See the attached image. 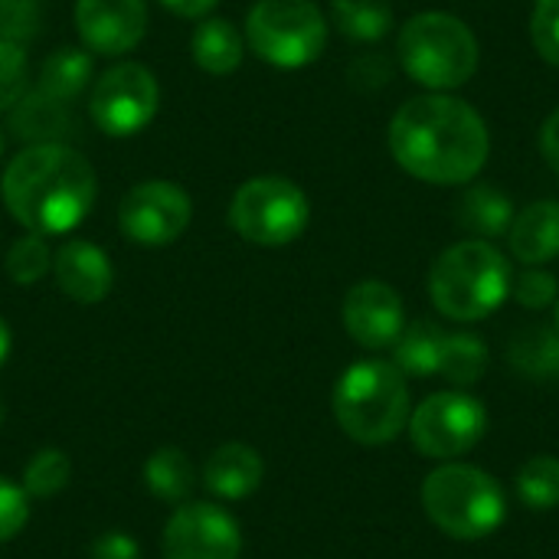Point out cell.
Instances as JSON below:
<instances>
[{
  "instance_id": "cell-1",
  "label": "cell",
  "mask_w": 559,
  "mask_h": 559,
  "mask_svg": "<svg viewBox=\"0 0 559 559\" xmlns=\"http://www.w3.org/2000/svg\"><path fill=\"white\" fill-rule=\"evenodd\" d=\"M390 151L409 177L436 187H459L485 170L491 134L468 102L429 92L409 98L393 115Z\"/></svg>"
},
{
  "instance_id": "cell-2",
  "label": "cell",
  "mask_w": 559,
  "mask_h": 559,
  "mask_svg": "<svg viewBox=\"0 0 559 559\" xmlns=\"http://www.w3.org/2000/svg\"><path fill=\"white\" fill-rule=\"evenodd\" d=\"M10 216L36 236L72 233L95 206V170L69 144H29L3 170Z\"/></svg>"
},
{
  "instance_id": "cell-3",
  "label": "cell",
  "mask_w": 559,
  "mask_h": 559,
  "mask_svg": "<svg viewBox=\"0 0 559 559\" xmlns=\"http://www.w3.org/2000/svg\"><path fill=\"white\" fill-rule=\"evenodd\" d=\"M334 419L360 445H386L409 423L406 373L386 360H360L334 386Z\"/></svg>"
},
{
  "instance_id": "cell-4",
  "label": "cell",
  "mask_w": 559,
  "mask_h": 559,
  "mask_svg": "<svg viewBox=\"0 0 559 559\" xmlns=\"http://www.w3.org/2000/svg\"><path fill=\"white\" fill-rule=\"evenodd\" d=\"M511 292V265L488 239H465L445 249L429 272V298L452 321L495 314Z\"/></svg>"
},
{
  "instance_id": "cell-5",
  "label": "cell",
  "mask_w": 559,
  "mask_h": 559,
  "mask_svg": "<svg viewBox=\"0 0 559 559\" xmlns=\"http://www.w3.org/2000/svg\"><path fill=\"white\" fill-rule=\"evenodd\" d=\"M423 508L445 537L472 544L491 537L504 524L508 498L495 475L475 465L445 462L426 475Z\"/></svg>"
},
{
  "instance_id": "cell-6",
  "label": "cell",
  "mask_w": 559,
  "mask_h": 559,
  "mask_svg": "<svg viewBox=\"0 0 559 559\" xmlns=\"http://www.w3.org/2000/svg\"><path fill=\"white\" fill-rule=\"evenodd\" d=\"M406 75L429 92H449L465 85L478 72V39L465 20L452 13H416L406 20L396 39Z\"/></svg>"
},
{
  "instance_id": "cell-7",
  "label": "cell",
  "mask_w": 559,
  "mask_h": 559,
  "mask_svg": "<svg viewBox=\"0 0 559 559\" xmlns=\"http://www.w3.org/2000/svg\"><path fill=\"white\" fill-rule=\"evenodd\" d=\"M252 52L278 69H301L328 46V20L314 0H259L246 16Z\"/></svg>"
},
{
  "instance_id": "cell-8",
  "label": "cell",
  "mask_w": 559,
  "mask_h": 559,
  "mask_svg": "<svg viewBox=\"0 0 559 559\" xmlns=\"http://www.w3.org/2000/svg\"><path fill=\"white\" fill-rule=\"evenodd\" d=\"M311 219L308 197L288 177H252L229 203V226L255 246H288Z\"/></svg>"
},
{
  "instance_id": "cell-9",
  "label": "cell",
  "mask_w": 559,
  "mask_h": 559,
  "mask_svg": "<svg viewBox=\"0 0 559 559\" xmlns=\"http://www.w3.org/2000/svg\"><path fill=\"white\" fill-rule=\"evenodd\" d=\"M488 429L485 406L459 390L432 393L409 413V439L426 459H459L472 452Z\"/></svg>"
},
{
  "instance_id": "cell-10",
  "label": "cell",
  "mask_w": 559,
  "mask_h": 559,
  "mask_svg": "<svg viewBox=\"0 0 559 559\" xmlns=\"http://www.w3.org/2000/svg\"><path fill=\"white\" fill-rule=\"evenodd\" d=\"M157 105H160V88L154 72L141 62H118L95 79L88 111L105 134L128 138L151 124Z\"/></svg>"
},
{
  "instance_id": "cell-11",
  "label": "cell",
  "mask_w": 559,
  "mask_h": 559,
  "mask_svg": "<svg viewBox=\"0 0 559 559\" xmlns=\"http://www.w3.org/2000/svg\"><path fill=\"white\" fill-rule=\"evenodd\" d=\"M190 216L193 203L187 190L170 180H144L118 206V226L138 246H170L183 236Z\"/></svg>"
},
{
  "instance_id": "cell-12",
  "label": "cell",
  "mask_w": 559,
  "mask_h": 559,
  "mask_svg": "<svg viewBox=\"0 0 559 559\" xmlns=\"http://www.w3.org/2000/svg\"><path fill=\"white\" fill-rule=\"evenodd\" d=\"M164 559H239L242 531L219 504H180L164 527Z\"/></svg>"
},
{
  "instance_id": "cell-13",
  "label": "cell",
  "mask_w": 559,
  "mask_h": 559,
  "mask_svg": "<svg viewBox=\"0 0 559 559\" xmlns=\"http://www.w3.org/2000/svg\"><path fill=\"white\" fill-rule=\"evenodd\" d=\"M344 328L367 350L393 347L406 328L403 298L396 295L393 285L367 278L354 285L344 298Z\"/></svg>"
},
{
  "instance_id": "cell-14",
  "label": "cell",
  "mask_w": 559,
  "mask_h": 559,
  "mask_svg": "<svg viewBox=\"0 0 559 559\" xmlns=\"http://www.w3.org/2000/svg\"><path fill=\"white\" fill-rule=\"evenodd\" d=\"M75 26L82 43L102 56H121L144 39V0H75Z\"/></svg>"
},
{
  "instance_id": "cell-15",
  "label": "cell",
  "mask_w": 559,
  "mask_h": 559,
  "mask_svg": "<svg viewBox=\"0 0 559 559\" xmlns=\"http://www.w3.org/2000/svg\"><path fill=\"white\" fill-rule=\"evenodd\" d=\"M52 275L62 295H69L79 305H98L111 292V278H115L105 249L85 239H72L56 252Z\"/></svg>"
},
{
  "instance_id": "cell-16",
  "label": "cell",
  "mask_w": 559,
  "mask_h": 559,
  "mask_svg": "<svg viewBox=\"0 0 559 559\" xmlns=\"http://www.w3.org/2000/svg\"><path fill=\"white\" fill-rule=\"evenodd\" d=\"M265 478V465L262 455L246 445V442H226L219 445L206 465H203V485L210 495L223 498V501H242L249 495L259 491Z\"/></svg>"
},
{
  "instance_id": "cell-17",
  "label": "cell",
  "mask_w": 559,
  "mask_h": 559,
  "mask_svg": "<svg viewBox=\"0 0 559 559\" xmlns=\"http://www.w3.org/2000/svg\"><path fill=\"white\" fill-rule=\"evenodd\" d=\"M511 252L524 265H544L559 255V203L557 200H537L514 213V223L508 229Z\"/></svg>"
},
{
  "instance_id": "cell-18",
  "label": "cell",
  "mask_w": 559,
  "mask_h": 559,
  "mask_svg": "<svg viewBox=\"0 0 559 559\" xmlns=\"http://www.w3.org/2000/svg\"><path fill=\"white\" fill-rule=\"evenodd\" d=\"M10 131L29 144H62L75 131V121H72L69 102H59L36 88V92H26L10 108Z\"/></svg>"
},
{
  "instance_id": "cell-19",
  "label": "cell",
  "mask_w": 559,
  "mask_h": 559,
  "mask_svg": "<svg viewBox=\"0 0 559 559\" xmlns=\"http://www.w3.org/2000/svg\"><path fill=\"white\" fill-rule=\"evenodd\" d=\"M455 219L481 239H495V236H508L511 223H514V203L511 197H504L498 187L491 183H475L462 193L459 206H455Z\"/></svg>"
},
{
  "instance_id": "cell-20",
  "label": "cell",
  "mask_w": 559,
  "mask_h": 559,
  "mask_svg": "<svg viewBox=\"0 0 559 559\" xmlns=\"http://www.w3.org/2000/svg\"><path fill=\"white\" fill-rule=\"evenodd\" d=\"M193 59L210 75H229L242 62V36L239 29L223 20L210 16L193 29Z\"/></svg>"
},
{
  "instance_id": "cell-21",
  "label": "cell",
  "mask_w": 559,
  "mask_h": 559,
  "mask_svg": "<svg viewBox=\"0 0 559 559\" xmlns=\"http://www.w3.org/2000/svg\"><path fill=\"white\" fill-rule=\"evenodd\" d=\"M144 485L154 498H160L167 504H183L197 488V472H193L187 452L167 445V449H157L144 462Z\"/></svg>"
},
{
  "instance_id": "cell-22",
  "label": "cell",
  "mask_w": 559,
  "mask_h": 559,
  "mask_svg": "<svg viewBox=\"0 0 559 559\" xmlns=\"http://www.w3.org/2000/svg\"><path fill=\"white\" fill-rule=\"evenodd\" d=\"M95 75V62L92 52L79 49V46H62L56 49L39 72V92L59 98V102H72L75 95L85 92V85Z\"/></svg>"
},
{
  "instance_id": "cell-23",
  "label": "cell",
  "mask_w": 559,
  "mask_h": 559,
  "mask_svg": "<svg viewBox=\"0 0 559 559\" xmlns=\"http://www.w3.org/2000/svg\"><path fill=\"white\" fill-rule=\"evenodd\" d=\"M445 331L432 321H416L403 328V334L393 344V364L406 377H432L439 373V354H442Z\"/></svg>"
},
{
  "instance_id": "cell-24",
  "label": "cell",
  "mask_w": 559,
  "mask_h": 559,
  "mask_svg": "<svg viewBox=\"0 0 559 559\" xmlns=\"http://www.w3.org/2000/svg\"><path fill=\"white\" fill-rule=\"evenodd\" d=\"M508 360L534 380H550L559 373V334L550 328H524L508 344Z\"/></svg>"
},
{
  "instance_id": "cell-25",
  "label": "cell",
  "mask_w": 559,
  "mask_h": 559,
  "mask_svg": "<svg viewBox=\"0 0 559 559\" xmlns=\"http://www.w3.org/2000/svg\"><path fill=\"white\" fill-rule=\"evenodd\" d=\"M334 26L357 43H377L393 29L390 0H331Z\"/></svg>"
},
{
  "instance_id": "cell-26",
  "label": "cell",
  "mask_w": 559,
  "mask_h": 559,
  "mask_svg": "<svg viewBox=\"0 0 559 559\" xmlns=\"http://www.w3.org/2000/svg\"><path fill=\"white\" fill-rule=\"evenodd\" d=\"M488 370V347L475 334H445L439 354V377L455 386H472Z\"/></svg>"
},
{
  "instance_id": "cell-27",
  "label": "cell",
  "mask_w": 559,
  "mask_h": 559,
  "mask_svg": "<svg viewBox=\"0 0 559 559\" xmlns=\"http://www.w3.org/2000/svg\"><path fill=\"white\" fill-rule=\"evenodd\" d=\"M518 498L531 511H554L559 504V459L534 455L518 472Z\"/></svg>"
},
{
  "instance_id": "cell-28",
  "label": "cell",
  "mask_w": 559,
  "mask_h": 559,
  "mask_svg": "<svg viewBox=\"0 0 559 559\" xmlns=\"http://www.w3.org/2000/svg\"><path fill=\"white\" fill-rule=\"evenodd\" d=\"M69 478H72V462H69V455L59 452V449H39V452L26 462L20 488L26 491V498H52V495L66 491Z\"/></svg>"
},
{
  "instance_id": "cell-29",
  "label": "cell",
  "mask_w": 559,
  "mask_h": 559,
  "mask_svg": "<svg viewBox=\"0 0 559 559\" xmlns=\"http://www.w3.org/2000/svg\"><path fill=\"white\" fill-rule=\"evenodd\" d=\"M49 269H52V252H49L46 239L36 233L20 236L7 252V275L16 285H36Z\"/></svg>"
},
{
  "instance_id": "cell-30",
  "label": "cell",
  "mask_w": 559,
  "mask_h": 559,
  "mask_svg": "<svg viewBox=\"0 0 559 559\" xmlns=\"http://www.w3.org/2000/svg\"><path fill=\"white\" fill-rule=\"evenodd\" d=\"M29 62L20 43L0 39V111L13 108L26 95Z\"/></svg>"
},
{
  "instance_id": "cell-31",
  "label": "cell",
  "mask_w": 559,
  "mask_h": 559,
  "mask_svg": "<svg viewBox=\"0 0 559 559\" xmlns=\"http://www.w3.org/2000/svg\"><path fill=\"white\" fill-rule=\"evenodd\" d=\"M531 36L537 52L559 69V0H537L531 16Z\"/></svg>"
},
{
  "instance_id": "cell-32",
  "label": "cell",
  "mask_w": 559,
  "mask_h": 559,
  "mask_svg": "<svg viewBox=\"0 0 559 559\" xmlns=\"http://www.w3.org/2000/svg\"><path fill=\"white\" fill-rule=\"evenodd\" d=\"M559 295L557 278L550 272H544L540 265H527V272H521L514 278V298L531 308V311H540L547 305H554Z\"/></svg>"
},
{
  "instance_id": "cell-33",
  "label": "cell",
  "mask_w": 559,
  "mask_h": 559,
  "mask_svg": "<svg viewBox=\"0 0 559 559\" xmlns=\"http://www.w3.org/2000/svg\"><path fill=\"white\" fill-rule=\"evenodd\" d=\"M29 521V498L10 478H0V544L13 540Z\"/></svg>"
},
{
  "instance_id": "cell-34",
  "label": "cell",
  "mask_w": 559,
  "mask_h": 559,
  "mask_svg": "<svg viewBox=\"0 0 559 559\" xmlns=\"http://www.w3.org/2000/svg\"><path fill=\"white\" fill-rule=\"evenodd\" d=\"M36 29V0H0V39L16 43Z\"/></svg>"
},
{
  "instance_id": "cell-35",
  "label": "cell",
  "mask_w": 559,
  "mask_h": 559,
  "mask_svg": "<svg viewBox=\"0 0 559 559\" xmlns=\"http://www.w3.org/2000/svg\"><path fill=\"white\" fill-rule=\"evenodd\" d=\"M88 559H144L138 540L131 534H121V531H111V534H102L92 550H88Z\"/></svg>"
},
{
  "instance_id": "cell-36",
  "label": "cell",
  "mask_w": 559,
  "mask_h": 559,
  "mask_svg": "<svg viewBox=\"0 0 559 559\" xmlns=\"http://www.w3.org/2000/svg\"><path fill=\"white\" fill-rule=\"evenodd\" d=\"M540 151L547 157V164L559 174V108L544 121V131H540Z\"/></svg>"
},
{
  "instance_id": "cell-37",
  "label": "cell",
  "mask_w": 559,
  "mask_h": 559,
  "mask_svg": "<svg viewBox=\"0 0 559 559\" xmlns=\"http://www.w3.org/2000/svg\"><path fill=\"white\" fill-rule=\"evenodd\" d=\"M170 13H177V16H190V20H197V16H206L219 0H160Z\"/></svg>"
},
{
  "instance_id": "cell-38",
  "label": "cell",
  "mask_w": 559,
  "mask_h": 559,
  "mask_svg": "<svg viewBox=\"0 0 559 559\" xmlns=\"http://www.w3.org/2000/svg\"><path fill=\"white\" fill-rule=\"evenodd\" d=\"M7 357H10V328H7V321L0 318V367L7 364Z\"/></svg>"
},
{
  "instance_id": "cell-39",
  "label": "cell",
  "mask_w": 559,
  "mask_h": 559,
  "mask_svg": "<svg viewBox=\"0 0 559 559\" xmlns=\"http://www.w3.org/2000/svg\"><path fill=\"white\" fill-rule=\"evenodd\" d=\"M3 416H7V413H3V400H0V426H3Z\"/></svg>"
},
{
  "instance_id": "cell-40",
  "label": "cell",
  "mask_w": 559,
  "mask_h": 559,
  "mask_svg": "<svg viewBox=\"0 0 559 559\" xmlns=\"http://www.w3.org/2000/svg\"><path fill=\"white\" fill-rule=\"evenodd\" d=\"M557 334H559V301H557Z\"/></svg>"
},
{
  "instance_id": "cell-41",
  "label": "cell",
  "mask_w": 559,
  "mask_h": 559,
  "mask_svg": "<svg viewBox=\"0 0 559 559\" xmlns=\"http://www.w3.org/2000/svg\"><path fill=\"white\" fill-rule=\"evenodd\" d=\"M0 154H3V138H0Z\"/></svg>"
}]
</instances>
